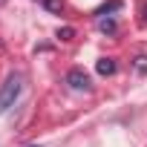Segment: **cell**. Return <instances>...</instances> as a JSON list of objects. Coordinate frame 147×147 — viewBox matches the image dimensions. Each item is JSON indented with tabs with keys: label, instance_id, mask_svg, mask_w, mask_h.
Listing matches in <instances>:
<instances>
[{
	"label": "cell",
	"instance_id": "obj_4",
	"mask_svg": "<svg viewBox=\"0 0 147 147\" xmlns=\"http://www.w3.org/2000/svg\"><path fill=\"white\" fill-rule=\"evenodd\" d=\"M98 29H101L104 35H115V32H118V26H115L113 18H101V20H98Z\"/></svg>",
	"mask_w": 147,
	"mask_h": 147
},
{
	"label": "cell",
	"instance_id": "obj_9",
	"mask_svg": "<svg viewBox=\"0 0 147 147\" xmlns=\"http://www.w3.org/2000/svg\"><path fill=\"white\" fill-rule=\"evenodd\" d=\"M141 23H144V26H147V3H144V6H141Z\"/></svg>",
	"mask_w": 147,
	"mask_h": 147
},
{
	"label": "cell",
	"instance_id": "obj_12",
	"mask_svg": "<svg viewBox=\"0 0 147 147\" xmlns=\"http://www.w3.org/2000/svg\"><path fill=\"white\" fill-rule=\"evenodd\" d=\"M40 3H43V0H40Z\"/></svg>",
	"mask_w": 147,
	"mask_h": 147
},
{
	"label": "cell",
	"instance_id": "obj_10",
	"mask_svg": "<svg viewBox=\"0 0 147 147\" xmlns=\"http://www.w3.org/2000/svg\"><path fill=\"white\" fill-rule=\"evenodd\" d=\"M29 147H40V144H29Z\"/></svg>",
	"mask_w": 147,
	"mask_h": 147
},
{
	"label": "cell",
	"instance_id": "obj_6",
	"mask_svg": "<svg viewBox=\"0 0 147 147\" xmlns=\"http://www.w3.org/2000/svg\"><path fill=\"white\" fill-rule=\"evenodd\" d=\"M58 38H61V40H72V38H75V29H72V26H63V29H58Z\"/></svg>",
	"mask_w": 147,
	"mask_h": 147
},
{
	"label": "cell",
	"instance_id": "obj_2",
	"mask_svg": "<svg viewBox=\"0 0 147 147\" xmlns=\"http://www.w3.org/2000/svg\"><path fill=\"white\" fill-rule=\"evenodd\" d=\"M66 84H69L72 90H84V92L92 87L90 75H87V72H84L81 66H75V69H69V72H66Z\"/></svg>",
	"mask_w": 147,
	"mask_h": 147
},
{
	"label": "cell",
	"instance_id": "obj_5",
	"mask_svg": "<svg viewBox=\"0 0 147 147\" xmlns=\"http://www.w3.org/2000/svg\"><path fill=\"white\" fill-rule=\"evenodd\" d=\"M118 9H121V0H110V3H107V6H101L95 15H98V18H107L110 12H118Z\"/></svg>",
	"mask_w": 147,
	"mask_h": 147
},
{
	"label": "cell",
	"instance_id": "obj_11",
	"mask_svg": "<svg viewBox=\"0 0 147 147\" xmlns=\"http://www.w3.org/2000/svg\"><path fill=\"white\" fill-rule=\"evenodd\" d=\"M0 3H6V0H0Z\"/></svg>",
	"mask_w": 147,
	"mask_h": 147
},
{
	"label": "cell",
	"instance_id": "obj_8",
	"mask_svg": "<svg viewBox=\"0 0 147 147\" xmlns=\"http://www.w3.org/2000/svg\"><path fill=\"white\" fill-rule=\"evenodd\" d=\"M136 69L138 72H147V55H138L136 58Z\"/></svg>",
	"mask_w": 147,
	"mask_h": 147
},
{
	"label": "cell",
	"instance_id": "obj_3",
	"mask_svg": "<svg viewBox=\"0 0 147 147\" xmlns=\"http://www.w3.org/2000/svg\"><path fill=\"white\" fill-rule=\"evenodd\" d=\"M95 69H98V75H113V72H115V61L113 58H101L95 63Z\"/></svg>",
	"mask_w": 147,
	"mask_h": 147
},
{
	"label": "cell",
	"instance_id": "obj_1",
	"mask_svg": "<svg viewBox=\"0 0 147 147\" xmlns=\"http://www.w3.org/2000/svg\"><path fill=\"white\" fill-rule=\"evenodd\" d=\"M23 92V75L20 72H12V75L0 84V115H3L9 107H15V101Z\"/></svg>",
	"mask_w": 147,
	"mask_h": 147
},
{
	"label": "cell",
	"instance_id": "obj_7",
	"mask_svg": "<svg viewBox=\"0 0 147 147\" xmlns=\"http://www.w3.org/2000/svg\"><path fill=\"white\" fill-rule=\"evenodd\" d=\"M43 6H46L49 12H61V9H63V0H43Z\"/></svg>",
	"mask_w": 147,
	"mask_h": 147
}]
</instances>
